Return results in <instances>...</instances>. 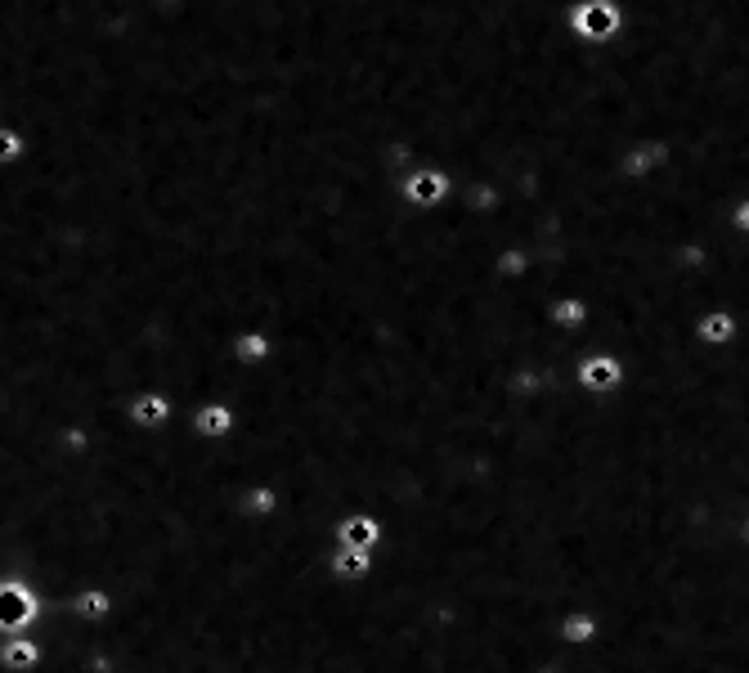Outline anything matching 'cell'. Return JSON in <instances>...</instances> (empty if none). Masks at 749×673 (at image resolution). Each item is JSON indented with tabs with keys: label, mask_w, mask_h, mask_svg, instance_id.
Instances as JSON below:
<instances>
[{
	"label": "cell",
	"mask_w": 749,
	"mask_h": 673,
	"mask_svg": "<svg viewBox=\"0 0 749 673\" xmlns=\"http://www.w3.org/2000/svg\"><path fill=\"white\" fill-rule=\"evenodd\" d=\"M570 32L584 36V41H610V36L624 27V9L615 0H579L575 9L566 14Z\"/></svg>",
	"instance_id": "cell-1"
},
{
	"label": "cell",
	"mask_w": 749,
	"mask_h": 673,
	"mask_svg": "<svg viewBox=\"0 0 749 673\" xmlns=\"http://www.w3.org/2000/svg\"><path fill=\"white\" fill-rule=\"evenodd\" d=\"M449 193H453L449 175L436 171V167H418V171H409V175L400 180V202H404V207H413V211H436V207H445Z\"/></svg>",
	"instance_id": "cell-2"
},
{
	"label": "cell",
	"mask_w": 749,
	"mask_h": 673,
	"mask_svg": "<svg viewBox=\"0 0 749 673\" xmlns=\"http://www.w3.org/2000/svg\"><path fill=\"white\" fill-rule=\"evenodd\" d=\"M32 615H36V602L23 593V588L18 584L0 588V629H23Z\"/></svg>",
	"instance_id": "cell-3"
},
{
	"label": "cell",
	"mask_w": 749,
	"mask_h": 673,
	"mask_svg": "<svg viewBox=\"0 0 749 673\" xmlns=\"http://www.w3.org/2000/svg\"><path fill=\"white\" fill-rule=\"evenodd\" d=\"M619 377H624V368L610 355H593L579 364V382H584L588 391H610V386H619Z\"/></svg>",
	"instance_id": "cell-4"
},
{
	"label": "cell",
	"mask_w": 749,
	"mask_h": 673,
	"mask_svg": "<svg viewBox=\"0 0 749 673\" xmlns=\"http://www.w3.org/2000/svg\"><path fill=\"white\" fill-rule=\"evenodd\" d=\"M337 539L346 552H368L382 539V530H377V521H368V516H350V521L337 525Z\"/></svg>",
	"instance_id": "cell-5"
},
{
	"label": "cell",
	"mask_w": 749,
	"mask_h": 673,
	"mask_svg": "<svg viewBox=\"0 0 749 673\" xmlns=\"http://www.w3.org/2000/svg\"><path fill=\"white\" fill-rule=\"evenodd\" d=\"M27 158V135L18 126L0 122V167H14V162Z\"/></svg>",
	"instance_id": "cell-6"
},
{
	"label": "cell",
	"mask_w": 749,
	"mask_h": 673,
	"mask_svg": "<svg viewBox=\"0 0 749 673\" xmlns=\"http://www.w3.org/2000/svg\"><path fill=\"white\" fill-rule=\"evenodd\" d=\"M494 265L503 279H521V274L530 270V252H525V247H507V252L494 256Z\"/></svg>",
	"instance_id": "cell-7"
},
{
	"label": "cell",
	"mask_w": 749,
	"mask_h": 673,
	"mask_svg": "<svg viewBox=\"0 0 749 673\" xmlns=\"http://www.w3.org/2000/svg\"><path fill=\"white\" fill-rule=\"evenodd\" d=\"M655 167H664V144H651V149L628 153V162H624L628 175H646V171H655Z\"/></svg>",
	"instance_id": "cell-8"
},
{
	"label": "cell",
	"mask_w": 749,
	"mask_h": 673,
	"mask_svg": "<svg viewBox=\"0 0 749 673\" xmlns=\"http://www.w3.org/2000/svg\"><path fill=\"white\" fill-rule=\"evenodd\" d=\"M229 422H234V418H229V409H220V404H211V409L198 413V431H202V436H225Z\"/></svg>",
	"instance_id": "cell-9"
},
{
	"label": "cell",
	"mask_w": 749,
	"mask_h": 673,
	"mask_svg": "<svg viewBox=\"0 0 749 673\" xmlns=\"http://www.w3.org/2000/svg\"><path fill=\"white\" fill-rule=\"evenodd\" d=\"M368 566H373V552H346V548H341V557H337V575L341 579L368 575Z\"/></svg>",
	"instance_id": "cell-10"
},
{
	"label": "cell",
	"mask_w": 749,
	"mask_h": 673,
	"mask_svg": "<svg viewBox=\"0 0 749 673\" xmlns=\"http://www.w3.org/2000/svg\"><path fill=\"white\" fill-rule=\"evenodd\" d=\"M736 333V319L732 315H709V319H700V337L705 341H732Z\"/></svg>",
	"instance_id": "cell-11"
},
{
	"label": "cell",
	"mask_w": 749,
	"mask_h": 673,
	"mask_svg": "<svg viewBox=\"0 0 749 673\" xmlns=\"http://www.w3.org/2000/svg\"><path fill=\"white\" fill-rule=\"evenodd\" d=\"M584 319H588L584 301H557V306H552V324H561V328H575V324H584Z\"/></svg>",
	"instance_id": "cell-12"
},
{
	"label": "cell",
	"mask_w": 749,
	"mask_h": 673,
	"mask_svg": "<svg viewBox=\"0 0 749 673\" xmlns=\"http://www.w3.org/2000/svg\"><path fill=\"white\" fill-rule=\"evenodd\" d=\"M265 355H270V337H265V333L238 337V359H265Z\"/></svg>",
	"instance_id": "cell-13"
},
{
	"label": "cell",
	"mask_w": 749,
	"mask_h": 673,
	"mask_svg": "<svg viewBox=\"0 0 749 673\" xmlns=\"http://www.w3.org/2000/svg\"><path fill=\"white\" fill-rule=\"evenodd\" d=\"M467 207L480 211V216H489V211L498 207V189H489V184H476V189L467 193Z\"/></svg>",
	"instance_id": "cell-14"
},
{
	"label": "cell",
	"mask_w": 749,
	"mask_h": 673,
	"mask_svg": "<svg viewBox=\"0 0 749 673\" xmlns=\"http://www.w3.org/2000/svg\"><path fill=\"white\" fill-rule=\"evenodd\" d=\"M135 418H140V422H162L166 418V400H162V395H144V400H135Z\"/></svg>",
	"instance_id": "cell-15"
},
{
	"label": "cell",
	"mask_w": 749,
	"mask_h": 673,
	"mask_svg": "<svg viewBox=\"0 0 749 673\" xmlns=\"http://www.w3.org/2000/svg\"><path fill=\"white\" fill-rule=\"evenodd\" d=\"M593 633H597V624L588 620V615H570V620H566V638L570 642H588Z\"/></svg>",
	"instance_id": "cell-16"
},
{
	"label": "cell",
	"mask_w": 749,
	"mask_h": 673,
	"mask_svg": "<svg viewBox=\"0 0 749 673\" xmlns=\"http://www.w3.org/2000/svg\"><path fill=\"white\" fill-rule=\"evenodd\" d=\"M36 660V647H27V642H14V647L5 651V665L9 669H23V665H32Z\"/></svg>",
	"instance_id": "cell-17"
},
{
	"label": "cell",
	"mask_w": 749,
	"mask_h": 673,
	"mask_svg": "<svg viewBox=\"0 0 749 673\" xmlns=\"http://www.w3.org/2000/svg\"><path fill=\"white\" fill-rule=\"evenodd\" d=\"M81 611H86V615H104L108 611V597H86V602H81Z\"/></svg>",
	"instance_id": "cell-18"
},
{
	"label": "cell",
	"mask_w": 749,
	"mask_h": 673,
	"mask_svg": "<svg viewBox=\"0 0 749 673\" xmlns=\"http://www.w3.org/2000/svg\"><path fill=\"white\" fill-rule=\"evenodd\" d=\"M736 229H749V202H741V207H736Z\"/></svg>",
	"instance_id": "cell-19"
}]
</instances>
